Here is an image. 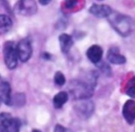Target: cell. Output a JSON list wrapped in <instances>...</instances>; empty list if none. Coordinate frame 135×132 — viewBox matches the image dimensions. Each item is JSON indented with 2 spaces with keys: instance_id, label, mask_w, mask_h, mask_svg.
<instances>
[{
  "instance_id": "5bb4252c",
  "label": "cell",
  "mask_w": 135,
  "mask_h": 132,
  "mask_svg": "<svg viewBox=\"0 0 135 132\" xmlns=\"http://www.w3.org/2000/svg\"><path fill=\"white\" fill-rule=\"evenodd\" d=\"M69 99V94L66 91H60L53 98V105L55 109H61Z\"/></svg>"
},
{
  "instance_id": "8992f818",
  "label": "cell",
  "mask_w": 135,
  "mask_h": 132,
  "mask_svg": "<svg viewBox=\"0 0 135 132\" xmlns=\"http://www.w3.org/2000/svg\"><path fill=\"white\" fill-rule=\"evenodd\" d=\"M18 59L21 62H27L32 54V48L28 39H22L16 46Z\"/></svg>"
},
{
  "instance_id": "4fadbf2b",
  "label": "cell",
  "mask_w": 135,
  "mask_h": 132,
  "mask_svg": "<svg viewBox=\"0 0 135 132\" xmlns=\"http://www.w3.org/2000/svg\"><path fill=\"white\" fill-rule=\"evenodd\" d=\"M59 41L60 44V49L62 54H67L70 50L73 44H74V40L73 37L68 34L62 33L59 35Z\"/></svg>"
},
{
  "instance_id": "6da1fadb",
  "label": "cell",
  "mask_w": 135,
  "mask_h": 132,
  "mask_svg": "<svg viewBox=\"0 0 135 132\" xmlns=\"http://www.w3.org/2000/svg\"><path fill=\"white\" fill-rule=\"evenodd\" d=\"M107 19L113 29L123 37L129 36L134 30V20L127 15L113 11Z\"/></svg>"
},
{
  "instance_id": "52a82bcc",
  "label": "cell",
  "mask_w": 135,
  "mask_h": 132,
  "mask_svg": "<svg viewBox=\"0 0 135 132\" xmlns=\"http://www.w3.org/2000/svg\"><path fill=\"white\" fill-rule=\"evenodd\" d=\"M0 123L8 129L9 132H19L21 122L18 118H13L8 113H2L0 116Z\"/></svg>"
},
{
  "instance_id": "9c48e42d",
  "label": "cell",
  "mask_w": 135,
  "mask_h": 132,
  "mask_svg": "<svg viewBox=\"0 0 135 132\" xmlns=\"http://www.w3.org/2000/svg\"><path fill=\"white\" fill-rule=\"evenodd\" d=\"M86 55L88 59L96 65H98L102 60L103 56V49L99 45H93L91 46L86 52Z\"/></svg>"
},
{
  "instance_id": "30bf717a",
  "label": "cell",
  "mask_w": 135,
  "mask_h": 132,
  "mask_svg": "<svg viewBox=\"0 0 135 132\" xmlns=\"http://www.w3.org/2000/svg\"><path fill=\"white\" fill-rule=\"evenodd\" d=\"M123 115L125 120L129 124H133L135 121V102L127 100L123 107Z\"/></svg>"
},
{
  "instance_id": "cb8c5ba5",
  "label": "cell",
  "mask_w": 135,
  "mask_h": 132,
  "mask_svg": "<svg viewBox=\"0 0 135 132\" xmlns=\"http://www.w3.org/2000/svg\"><path fill=\"white\" fill-rule=\"evenodd\" d=\"M32 132H41L40 130H37V129H34L32 130Z\"/></svg>"
},
{
  "instance_id": "e0dca14e",
  "label": "cell",
  "mask_w": 135,
  "mask_h": 132,
  "mask_svg": "<svg viewBox=\"0 0 135 132\" xmlns=\"http://www.w3.org/2000/svg\"><path fill=\"white\" fill-rule=\"evenodd\" d=\"M126 94L131 98H135V76L128 81L126 87Z\"/></svg>"
},
{
  "instance_id": "277c9868",
  "label": "cell",
  "mask_w": 135,
  "mask_h": 132,
  "mask_svg": "<svg viewBox=\"0 0 135 132\" xmlns=\"http://www.w3.org/2000/svg\"><path fill=\"white\" fill-rule=\"evenodd\" d=\"M37 9L36 2L32 0L18 1L13 7V10L16 13L25 17L34 15L37 12Z\"/></svg>"
},
{
  "instance_id": "d6986e66",
  "label": "cell",
  "mask_w": 135,
  "mask_h": 132,
  "mask_svg": "<svg viewBox=\"0 0 135 132\" xmlns=\"http://www.w3.org/2000/svg\"><path fill=\"white\" fill-rule=\"evenodd\" d=\"M97 66H98V67L100 68V69L104 74H106L107 76H110V75H111V68H110V66H109L108 64H106L105 62H100Z\"/></svg>"
},
{
  "instance_id": "ac0fdd59",
  "label": "cell",
  "mask_w": 135,
  "mask_h": 132,
  "mask_svg": "<svg viewBox=\"0 0 135 132\" xmlns=\"http://www.w3.org/2000/svg\"><path fill=\"white\" fill-rule=\"evenodd\" d=\"M54 81H55V83L59 87L61 86H63L66 83V77L65 76L63 75L62 72H56L55 74V76H54Z\"/></svg>"
},
{
  "instance_id": "3957f363",
  "label": "cell",
  "mask_w": 135,
  "mask_h": 132,
  "mask_svg": "<svg viewBox=\"0 0 135 132\" xmlns=\"http://www.w3.org/2000/svg\"><path fill=\"white\" fill-rule=\"evenodd\" d=\"M3 58L6 67L12 70L14 69L18 62V56L17 53V48L14 46L13 42L6 41L3 45Z\"/></svg>"
},
{
  "instance_id": "ba28073f",
  "label": "cell",
  "mask_w": 135,
  "mask_h": 132,
  "mask_svg": "<svg viewBox=\"0 0 135 132\" xmlns=\"http://www.w3.org/2000/svg\"><path fill=\"white\" fill-rule=\"evenodd\" d=\"M112 12V9L108 5L105 4L95 3L89 8V13L99 18H108Z\"/></svg>"
},
{
  "instance_id": "5b68a950",
  "label": "cell",
  "mask_w": 135,
  "mask_h": 132,
  "mask_svg": "<svg viewBox=\"0 0 135 132\" xmlns=\"http://www.w3.org/2000/svg\"><path fill=\"white\" fill-rule=\"evenodd\" d=\"M74 109L81 118L88 119L93 114L95 111V105L93 101L89 99L80 100L74 105Z\"/></svg>"
},
{
  "instance_id": "9a60e30c",
  "label": "cell",
  "mask_w": 135,
  "mask_h": 132,
  "mask_svg": "<svg viewBox=\"0 0 135 132\" xmlns=\"http://www.w3.org/2000/svg\"><path fill=\"white\" fill-rule=\"evenodd\" d=\"M13 27V21L8 15H0V31L2 34L7 33Z\"/></svg>"
},
{
  "instance_id": "7402d4cb",
  "label": "cell",
  "mask_w": 135,
  "mask_h": 132,
  "mask_svg": "<svg viewBox=\"0 0 135 132\" xmlns=\"http://www.w3.org/2000/svg\"><path fill=\"white\" fill-rule=\"evenodd\" d=\"M0 132H9L8 129L6 128H5L4 126H0Z\"/></svg>"
},
{
  "instance_id": "7a4b0ae2",
  "label": "cell",
  "mask_w": 135,
  "mask_h": 132,
  "mask_svg": "<svg viewBox=\"0 0 135 132\" xmlns=\"http://www.w3.org/2000/svg\"><path fill=\"white\" fill-rule=\"evenodd\" d=\"M97 81H82L74 80L70 83L69 90L71 96L77 101L89 99L94 92Z\"/></svg>"
},
{
  "instance_id": "2e32d148",
  "label": "cell",
  "mask_w": 135,
  "mask_h": 132,
  "mask_svg": "<svg viewBox=\"0 0 135 132\" xmlns=\"http://www.w3.org/2000/svg\"><path fill=\"white\" fill-rule=\"evenodd\" d=\"M26 102V98L25 95L23 93H17L15 94L14 96L12 98V105L15 106H23Z\"/></svg>"
},
{
  "instance_id": "7c38bea8",
  "label": "cell",
  "mask_w": 135,
  "mask_h": 132,
  "mask_svg": "<svg viewBox=\"0 0 135 132\" xmlns=\"http://www.w3.org/2000/svg\"><path fill=\"white\" fill-rule=\"evenodd\" d=\"M0 97L1 101L6 105H12L11 87L8 82L2 80L0 84Z\"/></svg>"
},
{
  "instance_id": "44dd1931",
  "label": "cell",
  "mask_w": 135,
  "mask_h": 132,
  "mask_svg": "<svg viewBox=\"0 0 135 132\" xmlns=\"http://www.w3.org/2000/svg\"><path fill=\"white\" fill-rule=\"evenodd\" d=\"M54 132H74L72 130L66 128L60 124H56L54 129Z\"/></svg>"
},
{
  "instance_id": "ffe728a7",
  "label": "cell",
  "mask_w": 135,
  "mask_h": 132,
  "mask_svg": "<svg viewBox=\"0 0 135 132\" xmlns=\"http://www.w3.org/2000/svg\"><path fill=\"white\" fill-rule=\"evenodd\" d=\"M78 4H79V2L78 1H66L64 2L65 8L67 9H72L73 8L77 6Z\"/></svg>"
},
{
  "instance_id": "603a6c76",
  "label": "cell",
  "mask_w": 135,
  "mask_h": 132,
  "mask_svg": "<svg viewBox=\"0 0 135 132\" xmlns=\"http://www.w3.org/2000/svg\"><path fill=\"white\" fill-rule=\"evenodd\" d=\"M39 2H40L41 5H44V6H45V5H47V4H49V3L51 2V1H39Z\"/></svg>"
},
{
  "instance_id": "8fae6325",
  "label": "cell",
  "mask_w": 135,
  "mask_h": 132,
  "mask_svg": "<svg viewBox=\"0 0 135 132\" xmlns=\"http://www.w3.org/2000/svg\"><path fill=\"white\" fill-rule=\"evenodd\" d=\"M108 61L113 65H124L127 62V58L124 55L119 53L118 47L113 46L109 49L107 54Z\"/></svg>"
}]
</instances>
